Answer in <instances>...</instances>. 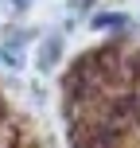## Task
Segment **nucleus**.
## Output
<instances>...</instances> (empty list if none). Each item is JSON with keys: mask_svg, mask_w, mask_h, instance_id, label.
I'll return each mask as SVG.
<instances>
[{"mask_svg": "<svg viewBox=\"0 0 140 148\" xmlns=\"http://www.w3.org/2000/svg\"><path fill=\"white\" fill-rule=\"evenodd\" d=\"M94 27H125V16L109 12V16H94Z\"/></svg>", "mask_w": 140, "mask_h": 148, "instance_id": "obj_2", "label": "nucleus"}, {"mask_svg": "<svg viewBox=\"0 0 140 148\" xmlns=\"http://www.w3.org/2000/svg\"><path fill=\"white\" fill-rule=\"evenodd\" d=\"M16 4H20V0H16Z\"/></svg>", "mask_w": 140, "mask_h": 148, "instance_id": "obj_3", "label": "nucleus"}, {"mask_svg": "<svg viewBox=\"0 0 140 148\" xmlns=\"http://www.w3.org/2000/svg\"><path fill=\"white\" fill-rule=\"evenodd\" d=\"M55 59H59V35H55V39H47V47H43V59H39V66H43V70H51V66H55Z\"/></svg>", "mask_w": 140, "mask_h": 148, "instance_id": "obj_1", "label": "nucleus"}]
</instances>
